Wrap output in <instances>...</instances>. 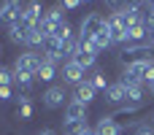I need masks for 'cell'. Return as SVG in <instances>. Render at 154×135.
<instances>
[{"instance_id": "obj_1", "label": "cell", "mask_w": 154, "mask_h": 135, "mask_svg": "<svg viewBox=\"0 0 154 135\" xmlns=\"http://www.w3.org/2000/svg\"><path fill=\"white\" fill-rule=\"evenodd\" d=\"M122 84H141V87H149L154 84V57L152 60H141L135 65H127L125 73H122Z\"/></svg>"}, {"instance_id": "obj_2", "label": "cell", "mask_w": 154, "mask_h": 135, "mask_svg": "<svg viewBox=\"0 0 154 135\" xmlns=\"http://www.w3.org/2000/svg\"><path fill=\"white\" fill-rule=\"evenodd\" d=\"M43 62H46V54H43V51H32V49H27V51H22V54L16 57L14 70H16V73H30V76H35V73L41 70Z\"/></svg>"}, {"instance_id": "obj_5", "label": "cell", "mask_w": 154, "mask_h": 135, "mask_svg": "<svg viewBox=\"0 0 154 135\" xmlns=\"http://www.w3.org/2000/svg\"><path fill=\"white\" fill-rule=\"evenodd\" d=\"M22 14H24V3L22 0H3L0 3V24H16L22 22Z\"/></svg>"}, {"instance_id": "obj_18", "label": "cell", "mask_w": 154, "mask_h": 135, "mask_svg": "<svg viewBox=\"0 0 154 135\" xmlns=\"http://www.w3.org/2000/svg\"><path fill=\"white\" fill-rule=\"evenodd\" d=\"M27 30H30V27H27L24 22H16V24H11V27H8V41H11V43H24V38H27Z\"/></svg>"}, {"instance_id": "obj_28", "label": "cell", "mask_w": 154, "mask_h": 135, "mask_svg": "<svg viewBox=\"0 0 154 135\" xmlns=\"http://www.w3.org/2000/svg\"><path fill=\"white\" fill-rule=\"evenodd\" d=\"M135 135H154V130H149V127H138V133Z\"/></svg>"}, {"instance_id": "obj_31", "label": "cell", "mask_w": 154, "mask_h": 135, "mask_svg": "<svg viewBox=\"0 0 154 135\" xmlns=\"http://www.w3.org/2000/svg\"><path fill=\"white\" fill-rule=\"evenodd\" d=\"M149 8H152V14H154V0H149Z\"/></svg>"}, {"instance_id": "obj_33", "label": "cell", "mask_w": 154, "mask_h": 135, "mask_svg": "<svg viewBox=\"0 0 154 135\" xmlns=\"http://www.w3.org/2000/svg\"><path fill=\"white\" fill-rule=\"evenodd\" d=\"M81 3H89V0H81Z\"/></svg>"}, {"instance_id": "obj_30", "label": "cell", "mask_w": 154, "mask_h": 135, "mask_svg": "<svg viewBox=\"0 0 154 135\" xmlns=\"http://www.w3.org/2000/svg\"><path fill=\"white\" fill-rule=\"evenodd\" d=\"M81 135H95V130H92V127H89V130H84V133Z\"/></svg>"}, {"instance_id": "obj_24", "label": "cell", "mask_w": 154, "mask_h": 135, "mask_svg": "<svg viewBox=\"0 0 154 135\" xmlns=\"http://www.w3.org/2000/svg\"><path fill=\"white\" fill-rule=\"evenodd\" d=\"M14 97V87H0V100L5 103V100H11Z\"/></svg>"}, {"instance_id": "obj_29", "label": "cell", "mask_w": 154, "mask_h": 135, "mask_svg": "<svg viewBox=\"0 0 154 135\" xmlns=\"http://www.w3.org/2000/svg\"><path fill=\"white\" fill-rule=\"evenodd\" d=\"M38 135H57V133H54V130H41Z\"/></svg>"}, {"instance_id": "obj_32", "label": "cell", "mask_w": 154, "mask_h": 135, "mask_svg": "<svg viewBox=\"0 0 154 135\" xmlns=\"http://www.w3.org/2000/svg\"><path fill=\"white\" fill-rule=\"evenodd\" d=\"M149 92H152V95H154V84H152V89H149Z\"/></svg>"}, {"instance_id": "obj_14", "label": "cell", "mask_w": 154, "mask_h": 135, "mask_svg": "<svg viewBox=\"0 0 154 135\" xmlns=\"http://www.w3.org/2000/svg\"><path fill=\"white\" fill-rule=\"evenodd\" d=\"M95 135H122V124L114 116H103L95 127Z\"/></svg>"}, {"instance_id": "obj_27", "label": "cell", "mask_w": 154, "mask_h": 135, "mask_svg": "<svg viewBox=\"0 0 154 135\" xmlns=\"http://www.w3.org/2000/svg\"><path fill=\"white\" fill-rule=\"evenodd\" d=\"M149 0H127V8H143Z\"/></svg>"}, {"instance_id": "obj_34", "label": "cell", "mask_w": 154, "mask_h": 135, "mask_svg": "<svg viewBox=\"0 0 154 135\" xmlns=\"http://www.w3.org/2000/svg\"><path fill=\"white\" fill-rule=\"evenodd\" d=\"M0 51H3V49H0Z\"/></svg>"}, {"instance_id": "obj_26", "label": "cell", "mask_w": 154, "mask_h": 135, "mask_svg": "<svg viewBox=\"0 0 154 135\" xmlns=\"http://www.w3.org/2000/svg\"><path fill=\"white\" fill-rule=\"evenodd\" d=\"M146 24H149V46H154V16H152V14H149Z\"/></svg>"}, {"instance_id": "obj_17", "label": "cell", "mask_w": 154, "mask_h": 135, "mask_svg": "<svg viewBox=\"0 0 154 135\" xmlns=\"http://www.w3.org/2000/svg\"><path fill=\"white\" fill-rule=\"evenodd\" d=\"M30 116H32V103H30V97H27V95H16V119L30 122Z\"/></svg>"}, {"instance_id": "obj_35", "label": "cell", "mask_w": 154, "mask_h": 135, "mask_svg": "<svg viewBox=\"0 0 154 135\" xmlns=\"http://www.w3.org/2000/svg\"><path fill=\"white\" fill-rule=\"evenodd\" d=\"M152 16H154V14H152Z\"/></svg>"}, {"instance_id": "obj_13", "label": "cell", "mask_w": 154, "mask_h": 135, "mask_svg": "<svg viewBox=\"0 0 154 135\" xmlns=\"http://www.w3.org/2000/svg\"><path fill=\"white\" fill-rule=\"evenodd\" d=\"M87 119V106L79 100H70L65 106V122H84Z\"/></svg>"}, {"instance_id": "obj_25", "label": "cell", "mask_w": 154, "mask_h": 135, "mask_svg": "<svg viewBox=\"0 0 154 135\" xmlns=\"http://www.w3.org/2000/svg\"><path fill=\"white\" fill-rule=\"evenodd\" d=\"M60 3H62V8H65V11H76V8L81 5V0H60Z\"/></svg>"}, {"instance_id": "obj_7", "label": "cell", "mask_w": 154, "mask_h": 135, "mask_svg": "<svg viewBox=\"0 0 154 135\" xmlns=\"http://www.w3.org/2000/svg\"><path fill=\"white\" fill-rule=\"evenodd\" d=\"M119 60H122L125 68L127 65H135L141 60H152V46H125L122 54H119Z\"/></svg>"}, {"instance_id": "obj_15", "label": "cell", "mask_w": 154, "mask_h": 135, "mask_svg": "<svg viewBox=\"0 0 154 135\" xmlns=\"http://www.w3.org/2000/svg\"><path fill=\"white\" fill-rule=\"evenodd\" d=\"M95 95H97V89H95L89 81H81V84L76 87V92H73V100H79V103L89 106V103L95 100Z\"/></svg>"}, {"instance_id": "obj_22", "label": "cell", "mask_w": 154, "mask_h": 135, "mask_svg": "<svg viewBox=\"0 0 154 135\" xmlns=\"http://www.w3.org/2000/svg\"><path fill=\"white\" fill-rule=\"evenodd\" d=\"M0 87H14V68H0Z\"/></svg>"}, {"instance_id": "obj_12", "label": "cell", "mask_w": 154, "mask_h": 135, "mask_svg": "<svg viewBox=\"0 0 154 135\" xmlns=\"http://www.w3.org/2000/svg\"><path fill=\"white\" fill-rule=\"evenodd\" d=\"M106 100L111 103V106H127V87L122 84V81H116V84H111L108 89H106Z\"/></svg>"}, {"instance_id": "obj_19", "label": "cell", "mask_w": 154, "mask_h": 135, "mask_svg": "<svg viewBox=\"0 0 154 135\" xmlns=\"http://www.w3.org/2000/svg\"><path fill=\"white\" fill-rule=\"evenodd\" d=\"M92 43H95V49H97V51H103V49L114 46V41H111V32H108V24H106V30H100V32L92 38Z\"/></svg>"}, {"instance_id": "obj_20", "label": "cell", "mask_w": 154, "mask_h": 135, "mask_svg": "<svg viewBox=\"0 0 154 135\" xmlns=\"http://www.w3.org/2000/svg\"><path fill=\"white\" fill-rule=\"evenodd\" d=\"M87 81H89V84H92V87H95V89H103V92H106V89H108V87H111V84H108V78H106V73H103V70H95V73H92V78H87Z\"/></svg>"}, {"instance_id": "obj_9", "label": "cell", "mask_w": 154, "mask_h": 135, "mask_svg": "<svg viewBox=\"0 0 154 135\" xmlns=\"http://www.w3.org/2000/svg\"><path fill=\"white\" fill-rule=\"evenodd\" d=\"M84 76H87V68H81L79 62H73V60L62 62V81H65V84H73V87H79L81 81H87Z\"/></svg>"}, {"instance_id": "obj_16", "label": "cell", "mask_w": 154, "mask_h": 135, "mask_svg": "<svg viewBox=\"0 0 154 135\" xmlns=\"http://www.w3.org/2000/svg\"><path fill=\"white\" fill-rule=\"evenodd\" d=\"M54 78H57V62L46 60V62L41 65V70L35 73V81H41V84H51Z\"/></svg>"}, {"instance_id": "obj_3", "label": "cell", "mask_w": 154, "mask_h": 135, "mask_svg": "<svg viewBox=\"0 0 154 135\" xmlns=\"http://www.w3.org/2000/svg\"><path fill=\"white\" fill-rule=\"evenodd\" d=\"M106 24H108V19H106L100 11H92V14H87V16L81 19V24H79V38L92 41L100 30H106Z\"/></svg>"}, {"instance_id": "obj_21", "label": "cell", "mask_w": 154, "mask_h": 135, "mask_svg": "<svg viewBox=\"0 0 154 135\" xmlns=\"http://www.w3.org/2000/svg\"><path fill=\"white\" fill-rule=\"evenodd\" d=\"M84 130H89L87 119L84 122H65V135H81Z\"/></svg>"}, {"instance_id": "obj_11", "label": "cell", "mask_w": 154, "mask_h": 135, "mask_svg": "<svg viewBox=\"0 0 154 135\" xmlns=\"http://www.w3.org/2000/svg\"><path fill=\"white\" fill-rule=\"evenodd\" d=\"M108 32H111V41H114V43H122V46L127 43V27L119 22L116 14L108 16Z\"/></svg>"}, {"instance_id": "obj_4", "label": "cell", "mask_w": 154, "mask_h": 135, "mask_svg": "<svg viewBox=\"0 0 154 135\" xmlns=\"http://www.w3.org/2000/svg\"><path fill=\"white\" fill-rule=\"evenodd\" d=\"M65 24H68V22H65L62 5H60V8H49V11L43 14V19H41V30H43L46 35H57Z\"/></svg>"}, {"instance_id": "obj_10", "label": "cell", "mask_w": 154, "mask_h": 135, "mask_svg": "<svg viewBox=\"0 0 154 135\" xmlns=\"http://www.w3.org/2000/svg\"><path fill=\"white\" fill-rule=\"evenodd\" d=\"M43 5H41V0H30V3H24V14H22V22L27 24V27H35V24H41V19H43Z\"/></svg>"}, {"instance_id": "obj_6", "label": "cell", "mask_w": 154, "mask_h": 135, "mask_svg": "<svg viewBox=\"0 0 154 135\" xmlns=\"http://www.w3.org/2000/svg\"><path fill=\"white\" fill-rule=\"evenodd\" d=\"M97 49H95V43L92 41H84V38H79V51H76V57H73V62H79L81 68H92L95 62H97Z\"/></svg>"}, {"instance_id": "obj_8", "label": "cell", "mask_w": 154, "mask_h": 135, "mask_svg": "<svg viewBox=\"0 0 154 135\" xmlns=\"http://www.w3.org/2000/svg\"><path fill=\"white\" fill-rule=\"evenodd\" d=\"M41 100H43V106L46 108H62V106H68L65 100H68V92H65V87L62 84H54V87H49L43 95H41Z\"/></svg>"}, {"instance_id": "obj_23", "label": "cell", "mask_w": 154, "mask_h": 135, "mask_svg": "<svg viewBox=\"0 0 154 135\" xmlns=\"http://www.w3.org/2000/svg\"><path fill=\"white\" fill-rule=\"evenodd\" d=\"M103 3H106V8L114 11V14H119V11L127 8V0H103Z\"/></svg>"}]
</instances>
